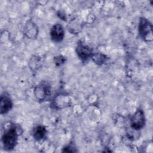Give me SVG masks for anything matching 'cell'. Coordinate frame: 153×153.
Listing matches in <instances>:
<instances>
[{
  "label": "cell",
  "mask_w": 153,
  "mask_h": 153,
  "mask_svg": "<svg viewBox=\"0 0 153 153\" xmlns=\"http://www.w3.org/2000/svg\"><path fill=\"white\" fill-rule=\"evenodd\" d=\"M41 58L39 56H33L31 58L30 60L29 61V65L30 68L32 71H35L41 66Z\"/></svg>",
  "instance_id": "cell-12"
},
{
  "label": "cell",
  "mask_w": 153,
  "mask_h": 153,
  "mask_svg": "<svg viewBox=\"0 0 153 153\" xmlns=\"http://www.w3.org/2000/svg\"><path fill=\"white\" fill-rule=\"evenodd\" d=\"M13 106V100L7 92H3L0 99V114L4 115L8 113Z\"/></svg>",
  "instance_id": "cell-7"
},
{
  "label": "cell",
  "mask_w": 153,
  "mask_h": 153,
  "mask_svg": "<svg viewBox=\"0 0 153 153\" xmlns=\"http://www.w3.org/2000/svg\"><path fill=\"white\" fill-rule=\"evenodd\" d=\"M51 85L46 81H41L34 87L33 94L38 102H44L51 96Z\"/></svg>",
  "instance_id": "cell-3"
},
{
  "label": "cell",
  "mask_w": 153,
  "mask_h": 153,
  "mask_svg": "<svg viewBox=\"0 0 153 153\" xmlns=\"http://www.w3.org/2000/svg\"><path fill=\"white\" fill-rule=\"evenodd\" d=\"M91 59L95 64L100 66L105 64L107 62L108 57L106 56V55L103 53H96L93 54Z\"/></svg>",
  "instance_id": "cell-11"
},
{
  "label": "cell",
  "mask_w": 153,
  "mask_h": 153,
  "mask_svg": "<svg viewBox=\"0 0 153 153\" xmlns=\"http://www.w3.org/2000/svg\"><path fill=\"white\" fill-rule=\"evenodd\" d=\"M50 35L52 41L59 43L63 40L65 36V30L60 23H56L52 26L50 31Z\"/></svg>",
  "instance_id": "cell-6"
},
{
  "label": "cell",
  "mask_w": 153,
  "mask_h": 153,
  "mask_svg": "<svg viewBox=\"0 0 153 153\" xmlns=\"http://www.w3.org/2000/svg\"><path fill=\"white\" fill-rule=\"evenodd\" d=\"M52 104L56 109H62L70 105L71 100L67 95L59 94L56 95L53 100Z\"/></svg>",
  "instance_id": "cell-9"
},
{
  "label": "cell",
  "mask_w": 153,
  "mask_h": 153,
  "mask_svg": "<svg viewBox=\"0 0 153 153\" xmlns=\"http://www.w3.org/2000/svg\"><path fill=\"white\" fill-rule=\"evenodd\" d=\"M74 148H75V147L72 145L69 144V145L66 146L65 147H64L62 151L63 152H75L76 150L74 149Z\"/></svg>",
  "instance_id": "cell-14"
},
{
  "label": "cell",
  "mask_w": 153,
  "mask_h": 153,
  "mask_svg": "<svg viewBox=\"0 0 153 153\" xmlns=\"http://www.w3.org/2000/svg\"><path fill=\"white\" fill-rule=\"evenodd\" d=\"M23 32L28 39H35L36 38L39 32L38 27L33 22L28 21L23 27Z\"/></svg>",
  "instance_id": "cell-8"
},
{
  "label": "cell",
  "mask_w": 153,
  "mask_h": 153,
  "mask_svg": "<svg viewBox=\"0 0 153 153\" xmlns=\"http://www.w3.org/2000/svg\"><path fill=\"white\" fill-rule=\"evenodd\" d=\"M66 58L63 56H62V55L57 56L54 57V62L56 65L57 66H59L63 65L66 62Z\"/></svg>",
  "instance_id": "cell-13"
},
{
  "label": "cell",
  "mask_w": 153,
  "mask_h": 153,
  "mask_svg": "<svg viewBox=\"0 0 153 153\" xmlns=\"http://www.w3.org/2000/svg\"><path fill=\"white\" fill-rule=\"evenodd\" d=\"M47 132V131L45 126L42 125H38L33 128L32 130V135L35 140L40 141L45 137Z\"/></svg>",
  "instance_id": "cell-10"
},
{
  "label": "cell",
  "mask_w": 153,
  "mask_h": 153,
  "mask_svg": "<svg viewBox=\"0 0 153 153\" xmlns=\"http://www.w3.org/2000/svg\"><path fill=\"white\" fill-rule=\"evenodd\" d=\"M75 52L78 58L82 62H86L91 58L93 54V49L87 44H85L82 41H79L77 42Z\"/></svg>",
  "instance_id": "cell-5"
},
{
  "label": "cell",
  "mask_w": 153,
  "mask_h": 153,
  "mask_svg": "<svg viewBox=\"0 0 153 153\" xmlns=\"http://www.w3.org/2000/svg\"><path fill=\"white\" fill-rule=\"evenodd\" d=\"M138 33L140 38L145 42L152 41V25L145 17L140 18L138 23Z\"/></svg>",
  "instance_id": "cell-2"
},
{
  "label": "cell",
  "mask_w": 153,
  "mask_h": 153,
  "mask_svg": "<svg viewBox=\"0 0 153 153\" xmlns=\"http://www.w3.org/2000/svg\"><path fill=\"white\" fill-rule=\"evenodd\" d=\"M130 127L134 131H139L142 129L146 124L145 112L141 108H138L132 115L130 120Z\"/></svg>",
  "instance_id": "cell-4"
},
{
  "label": "cell",
  "mask_w": 153,
  "mask_h": 153,
  "mask_svg": "<svg viewBox=\"0 0 153 153\" xmlns=\"http://www.w3.org/2000/svg\"><path fill=\"white\" fill-rule=\"evenodd\" d=\"M20 130L19 126L14 123H10L5 129L1 137V143L4 150L10 151L14 149L18 142Z\"/></svg>",
  "instance_id": "cell-1"
}]
</instances>
